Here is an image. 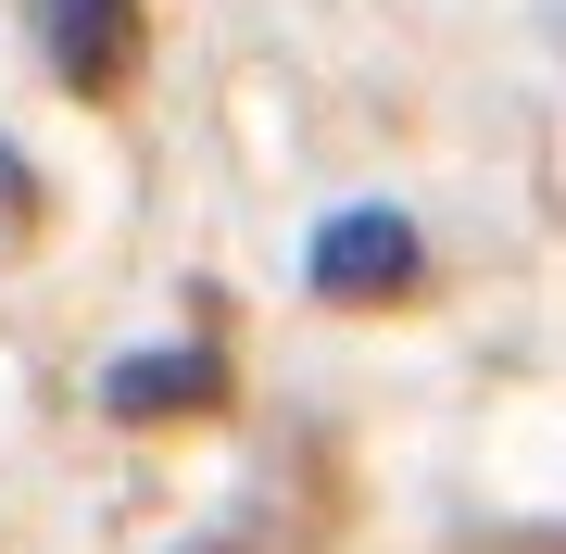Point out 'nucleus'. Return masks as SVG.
Returning <instances> with one entry per match:
<instances>
[{"label":"nucleus","instance_id":"1","mask_svg":"<svg viewBox=\"0 0 566 554\" xmlns=\"http://www.w3.org/2000/svg\"><path fill=\"white\" fill-rule=\"evenodd\" d=\"M416 265H428V240H416L403 202H353L303 240V278L327 303H390V290H416Z\"/></svg>","mask_w":566,"mask_h":554},{"label":"nucleus","instance_id":"2","mask_svg":"<svg viewBox=\"0 0 566 554\" xmlns=\"http://www.w3.org/2000/svg\"><path fill=\"white\" fill-rule=\"evenodd\" d=\"M39 39L63 88H114L139 63V0H39Z\"/></svg>","mask_w":566,"mask_h":554},{"label":"nucleus","instance_id":"3","mask_svg":"<svg viewBox=\"0 0 566 554\" xmlns=\"http://www.w3.org/2000/svg\"><path fill=\"white\" fill-rule=\"evenodd\" d=\"M227 366L202 341H177V353H126V366H102V416H126V429H151V416H189V404H214Z\"/></svg>","mask_w":566,"mask_h":554}]
</instances>
